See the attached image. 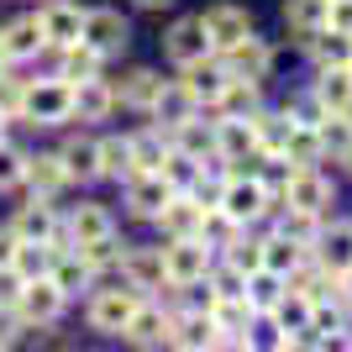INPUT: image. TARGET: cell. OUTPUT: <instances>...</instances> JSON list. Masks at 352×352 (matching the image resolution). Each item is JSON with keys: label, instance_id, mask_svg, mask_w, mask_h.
<instances>
[{"label": "cell", "instance_id": "1", "mask_svg": "<svg viewBox=\"0 0 352 352\" xmlns=\"http://www.w3.org/2000/svg\"><path fill=\"white\" fill-rule=\"evenodd\" d=\"M210 206L226 210L236 226H268V221L284 210V200L268 190L263 179H258V168H252V163H236L232 179H226V184L216 190V200H210Z\"/></svg>", "mask_w": 352, "mask_h": 352}, {"label": "cell", "instance_id": "2", "mask_svg": "<svg viewBox=\"0 0 352 352\" xmlns=\"http://www.w3.org/2000/svg\"><path fill=\"white\" fill-rule=\"evenodd\" d=\"M210 263H216V248L206 236H174V242H163V279H168V289H200Z\"/></svg>", "mask_w": 352, "mask_h": 352}, {"label": "cell", "instance_id": "3", "mask_svg": "<svg viewBox=\"0 0 352 352\" xmlns=\"http://www.w3.org/2000/svg\"><path fill=\"white\" fill-rule=\"evenodd\" d=\"M32 126H69L74 121V85L69 79H27V95H21V116Z\"/></svg>", "mask_w": 352, "mask_h": 352}, {"label": "cell", "instance_id": "4", "mask_svg": "<svg viewBox=\"0 0 352 352\" xmlns=\"http://www.w3.org/2000/svg\"><path fill=\"white\" fill-rule=\"evenodd\" d=\"M279 200H284V206H294V210H316V216H326V210L337 206V179L326 174L321 163H305V168H284Z\"/></svg>", "mask_w": 352, "mask_h": 352}, {"label": "cell", "instance_id": "5", "mask_svg": "<svg viewBox=\"0 0 352 352\" xmlns=\"http://www.w3.org/2000/svg\"><path fill=\"white\" fill-rule=\"evenodd\" d=\"M137 300H142V294L126 289L121 279L116 284H95V289H89V305H85V326L100 331V337H121V326L132 321Z\"/></svg>", "mask_w": 352, "mask_h": 352}, {"label": "cell", "instance_id": "6", "mask_svg": "<svg viewBox=\"0 0 352 352\" xmlns=\"http://www.w3.org/2000/svg\"><path fill=\"white\" fill-rule=\"evenodd\" d=\"M11 226H16V236H21V242H47L53 252H58V248H74V242H69V226H63L58 200H37V195H32L27 206L11 216Z\"/></svg>", "mask_w": 352, "mask_h": 352}, {"label": "cell", "instance_id": "7", "mask_svg": "<svg viewBox=\"0 0 352 352\" xmlns=\"http://www.w3.org/2000/svg\"><path fill=\"white\" fill-rule=\"evenodd\" d=\"M79 37H85V43L95 47L105 63H111V58H121V53L132 47V21H126L121 11H111V6H89Z\"/></svg>", "mask_w": 352, "mask_h": 352}, {"label": "cell", "instance_id": "8", "mask_svg": "<svg viewBox=\"0 0 352 352\" xmlns=\"http://www.w3.org/2000/svg\"><path fill=\"white\" fill-rule=\"evenodd\" d=\"M168 347L174 352H216V321L206 305H168Z\"/></svg>", "mask_w": 352, "mask_h": 352}, {"label": "cell", "instance_id": "9", "mask_svg": "<svg viewBox=\"0 0 352 352\" xmlns=\"http://www.w3.org/2000/svg\"><path fill=\"white\" fill-rule=\"evenodd\" d=\"M63 310H69V294L47 279V274H43V279H27L21 294H16V316L27 321V331H32V326H58Z\"/></svg>", "mask_w": 352, "mask_h": 352}, {"label": "cell", "instance_id": "10", "mask_svg": "<svg viewBox=\"0 0 352 352\" xmlns=\"http://www.w3.org/2000/svg\"><path fill=\"white\" fill-rule=\"evenodd\" d=\"M206 210H210V200H200L195 190H174L168 206L153 216V226H158L163 242H174V236H200L206 232Z\"/></svg>", "mask_w": 352, "mask_h": 352}, {"label": "cell", "instance_id": "11", "mask_svg": "<svg viewBox=\"0 0 352 352\" xmlns=\"http://www.w3.org/2000/svg\"><path fill=\"white\" fill-rule=\"evenodd\" d=\"M121 342H126V347H142V352L168 347V305H163V294H142V300H137L132 321L121 326Z\"/></svg>", "mask_w": 352, "mask_h": 352}, {"label": "cell", "instance_id": "12", "mask_svg": "<svg viewBox=\"0 0 352 352\" xmlns=\"http://www.w3.org/2000/svg\"><path fill=\"white\" fill-rule=\"evenodd\" d=\"M116 279L126 284V289H137V294H163L168 289V279H163V242L158 248H132V242H126Z\"/></svg>", "mask_w": 352, "mask_h": 352}, {"label": "cell", "instance_id": "13", "mask_svg": "<svg viewBox=\"0 0 352 352\" xmlns=\"http://www.w3.org/2000/svg\"><path fill=\"white\" fill-rule=\"evenodd\" d=\"M168 179L153 168V174H126L121 179V206H126V216L132 221H153L163 206H168Z\"/></svg>", "mask_w": 352, "mask_h": 352}, {"label": "cell", "instance_id": "14", "mask_svg": "<svg viewBox=\"0 0 352 352\" xmlns=\"http://www.w3.org/2000/svg\"><path fill=\"white\" fill-rule=\"evenodd\" d=\"M206 53H216V47H210L206 21H200V16H179L174 27L163 32V58L174 63V69H184V63H195V58H206Z\"/></svg>", "mask_w": 352, "mask_h": 352}, {"label": "cell", "instance_id": "15", "mask_svg": "<svg viewBox=\"0 0 352 352\" xmlns=\"http://www.w3.org/2000/svg\"><path fill=\"white\" fill-rule=\"evenodd\" d=\"M116 116V85L105 74H89L74 85V121L79 126H95V121H111Z\"/></svg>", "mask_w": 352, "mask_h": 352}, {"label": "cell", "instance_id": "16", "mask_svg": "<svg viewBox=\"0 0 352 352\" xmlns=\"http://www.w3.org/2000/svg\"><path fill=\"white\" fill-rule=\"evenodd\" d=\"M226 79H232V74H226V63H221V53H206V58H195V63H184V69H179V85L200 100V111H210V105L221 100Z\"/></svg>", "mask_w": 352, "mask_h": 352}, {"label": "cell", "instance_id": "17", "mask_svg": "<svg viewBox=\"0 0 352 352\" xmlns=\"http://www.w3.org/2000/svg\"><path fill=\"white\" fill-rule=\"evenodd\" d=\"M310 252H316L321 268L342 274V268L352 263V216H326L321 232H316V242H310Z\"/></svg>", "mask_w": 352, "mask_h": 352}, {"label": "cell", "instance_id": "18", "mask_svg": "<svg viewBox=\"0 0 352 352\" xmlns=\"http://www.w3.org/2000/svg\"><path fill=\"white\" fill-rule=\"evenodd\" d=\"M221 63H226V74H242V79H268V74H274V47H268V37H258V27H252L242 43H232L221 53Z\"/></svg>", "mask_w": 352, "mask_h": 352}, {"label": "cell", "instance_id": "19", "mask_svg": "<svg viewBox=\"0 0 352 352\" xmlns=\"http://www.w3.org/2000/svg\"><path fill=\"white\" fill-rule=\"evenodd\" d=\"M111 85H116V111H137V116H147V105L158 100V89H163V69L137 63V69H126L121 79H111Z\"/></svg>", "mask_w": 352, "mask_h": 352}, {"label": "cell", "instance_id": "20", "mask_svg": "<svg viewBox=\"0 0 352 352\" xmlns=\"http://www.w3.org/2000/svg\"><path fill=\"white\" fill-rule=\"evenodd\" d=\"M21 184H27L37 200H58L63 190H74L69 168H63L58 153H27V174H21Z\"/></svg>", "mask_w": 352, "mask_h": 352}, {"label": "cell", "instance_id": "21", "mask_svg": "<svg viewBox=\"0 0 352 352\" xmlns=\"http://www.w3.org/2000/svg\"><path fill=\"white\" fill-rule=\"evenodd\" d=\"M200 21H206V37L216 53H226L232 43H242L252 32V11H242V6H232V0H221V6H210V11H200Z\"/></svg>", "mask_w": 352, "mask_h": 352}, {"label": "cell", "instance_id": "22", "mask_svg": "<svg viewBox=\"0 0 352 352\" xmlns=\"http://www.w3.org/2000/svg\"><path fill=\"white\" fill-rule=\"evenodd\" d=\"M37 21H43L47 53H53V47L79 43V27H85V6H74V0H47L43 11H37Z\"/></svg>", "mask_w": 352, "mask_h": 352}, {"label": "cell", "instance_id": "23", "mask_svg": "<svg viewBox=\"0 0 352 352\" xmlns=\"http://www.w3.org/2000/svg\"><path fill=\"white\" fill-rule=\"evenodd\" d=\"M63 226H69L74 248H85V242H95V236L116 232V216H111V206H100V200H79V206L63 216Z\"/></svg>", "mask_w": 352, "mask_h": 352}, {"label": "cell", "instance_id": "24", "mask_svg": "<svg viewBox=\"0 0 352 352\" xmlns=\"http://www.w3.org/2000/svg\"><path fill=\"white\" fill-rule=\"evenodd\" d=\"M58 158H63V168H69L74 184H95V179H100V137L74 132L69 142L58 147Z\"/></svg>", "mask_w": 352, "mask_h": 352}, {"label": "cell", "instance_id": "25", "mask_svg": "<svg viewBox=\"0 0 352 352\" xmlns=\"http://www.w3.org/2000/svg\"><path fill=\"white\" fill-rule=\"evenodd\" d=\"M248 121H252V142H258V163H263V158H279L284 163V142H289L294 121L284 116V111H268V105H258Z\"/></svg>", "mask_w": 352, "mask_h": 352}, {"label": "cell", "instance_id": "26", "mask_svg": "<svg viewBox=\"0 0 352 352\" xmlns=\"http://www.w3.org/2000/svg\"><path fill=\"white\" fill-rule=\"evenodd\" d=\"M47 279L58 284L69 300H74L79 289H95V284H100V279H95V268L85 263V252H79V248H58V252H53V263H47Z\"/></svg>", "mask_w": 352, "mask_h": 352}, {"label": "cell", "instance_id": "27", "mask_svg": "<svg viewBox=\"0 0 352 352\" xmlns=\"http://www.w3.org/2000/svg\"><path fill=\"white\" fill-rule=\"evenodd\" d=\"M310 89H316V100H321L331 116H352V63H337V69H316Z\"/></svg>", "mask_w": 352, "mask_h": 352}, {"label": "cell", "instance_id": "28", "mask_svg": "<svg viewBox=\"0 0 352 352\" xmlns=\"http://www.w3.org/2000/svg\"><path fill=\"white\" fill-rule=\"evenodd\" d=\"M0 43L11 53V63H32L37 53H47V37H43V21L37 16H16L0 27Z\"/></svg>", "mask_w": 352, "mask_h": 352}, {"label": "cell", "instance_id": "29", "mask_svg": "<svg viewBox=\"0 0 352 352\" xmlns=\"http://www.w3.org/2000/svg\"><path fill=\"white\" fill-rule=\"evenodd\" d=\"M195 111H200V100H195V95H190V89H184V85H179V79H163V89H158V100L147 105V116L158 121L163 132H174L179 121H190Z\"/></svg>", "mask_w": 352, "mask_h": 352}, {"label": "cell", "instance_id": "30", "mask_svg": "<svg viewBox=\"0 0 352 352\" xmlns=\"http://www.w3.org/2000/svg\"><path fill=\"white\" fill-rule=\"evenodd\" d=\"M216 153L232 163H258V142H252L248 116H216Z\"/></svg>", "mask_w": 352, "mask_h": 352}, {"label": "cell", "instance_id": "31", "mask_svg": "<svg viewBox=\"0 0 352 352\" xmlns=\"http://www.w3.org/2000/svg\"><path fill=\"white\" fill-rule=\"evenodd\" d=\"M300 47H305V58L316 63V69H337V63H352V32H337V27L310 32Z\"/></svg>", "mask_w": 352, "mask_h": 352}, {"label": "cell", "instance_id": "32", "mask_svg": "<svg viewBox=\"0 0 352 352\" xmlns=\"http://www.w3.org/2000/svg\"><path fill=\"white\" fill-rule=\"evenodd\" d=\"M53 74L69 79V85H79V79H89V74H105V58L79 37V43H69V47H53Z\"/></svg>", "mask_w": 352, "mask_h": 352}, {"label": "cell", "instance_id": "33", "mask_svg": "<svg viewBox=\"0 0 352 352\" xmlns=\"http://www.w3.org/2000/svg\"><path fill=\"white\" fill-rule=\"evenodd\" d=\"M168 142H174L179 153H190V158L216 153V116H210V111H195L190 121H179L174 132H168Z\"/></svg>", "mask_w": 352, "mask_h": 352}, {"label": "cell", "instance_id": "34", "mask_svg": "<svg viewBox=\"0 0 352 352\" xmlns=\"http://www.w3.org/2000/svg\"><path fill=\"white\" fill-rule=\"evenodd\" d=\"M258 105H263V79H242V74H232L226 89H221V100L210 105V116H252Z\"/></svg>", "mask_w": 352, "mask_h": 352}, {"label": "cell", "instance_id": "35", "mask_svg": "<svg viewBox=\"0 0 352 352\" xmlns=\"http://www.w3.org/2000/svg\"><path fill=\"white\" fill-rule=\"evenodd\" d=\"M126 147H132V174H153V168L168 158V132L153 121L142 132H126Z\"/></svg>", "mask_w": 352, "mask_h": 352}, {"label": "cell", "instance_id": "36", "mask_svg": "<svg viewBox=\"0 0 352 352\" xmlns=\"http://www.w3.org/2000/svg\"><path fill=\"white\" fill-rule=\"evenodd\" d=\"M252 232H258V242H263V268H274V274H289L294 263H300V258H305L310 248H300V242H294V236H284V232H274V226H252Z\"/></svg>", "mask_w": 352, "mask_h": 352}, {"label": "cell", "instance_id": "37", "mask_svg": "<svg viewBox=\"0 0 352 352\" xmlns=\"http://www.w3.org/2000/svg\"><path fill=\"white\" fill-rule=\"evenodd\" d=\"M326 11H331V0H284V27H289V37L305 43L310 32H321Z\"/></svg>", "mask_w": 352, "mask_h": 352}, {"label": "cell", "instance_id": "38", "mask_svg": "<svg viewBox=\"0 0 352 352\" xmlns=\"http://www.w3.org/2000/svg\"><path fill=\"white\" fill-rule=\"evenodd\" d=\"M216 258H221L226 268H236V274H252V268H263V242H258V232L248 226V232L236 236V242H226Z\"/></svg>", "mask_w": 352, "mask_h": 352}, {"label": "cell", "instance_id": "39", "mask_svg": "<svg viewBox=\"0 0 352 352\" xmlns=\"http://www.w3.org/2000/svg\"><path fill=\"white\" fill-rule=\"evenodd\" d=\"M121 248H126V242H121V232H111V236H95V242H85V263L95 268V279H111V274H116L121 268Z\"/></svg>", "mask_w": 352, "mask_h": 352}, {"label": "cell", "instance_id": "40", "mask_svg": "<svg viewBox=\"0 0 352 352\" xmlns=\"http://www.w3.org/2000/svg\"><path fill=\"white\" fill-rule=\"evenodd\" d=\"M284 163H289V168H305V163H326V153H321V132H316V126H289V142H284Z\"/></svg>", "mask_w": 352, "mask_h": 352}, {"label": "cell", "instance_id": "41", "mask_svg": "<svg viewBox=\"0 0 352 352\" xmlns=\"http://www.w3.org/2000/svg\"><path fill=\"white\" fill-rule=\"evenodd\" d=\"M242 294H248V305L258 310V316H268V310H274V300L284 294V279L274 274V268H252V274H248V289H242Z\"/></svg>", "mask_w": 352, "mask_h": 352}, {"label": "cell", "instance_id": "42", "mask_svg": "<svg viewBox=\"0 0 352 352\" xmlns=\"http://www.w3.org/2000/svg\"><path fill=\"white\" fill-rule=\"evenodd\" d=\"M158 174L168 179V190H195V184H200V158H190V153H179V147L168 142V158L158 163Z\"/></svg>", "mask_w": 352, "mask_h": 352}, {"label": "cell", "instance_id": "43", "mask_svg": "<svg viewBox=\"0 0 352 352\" xmlns=\"http://www.w3.org/2000/svg\"><path fill=\"white\" fill-rule=\"evenodd\" d=\"M321 153H326V163H342L352 153V116H326L321 126Z\"/></svg>", "mask_w": 352, "mask_h": 352}, {"label": "cell", "instance_id": "44", "mask_svg": "<svg viewBox=\"0 0 352 352\" xmlns=\"http://www.w3.org/2000/svg\"><path fill=\"white\" fill-rule=\"evenodd\" d=\"M279 111H284V116L294 121V126H321V121L331 116V111H326V105L316 100V89H310V85L300 89V95H289V100H284Z\"/></svg>", "mask_w": 352, "mask_h": 352}, {"label": "cell", "instance_id": "45", "mask_svg": "<svg viewBox=\"0 0 352 352\" xmlns=\"http://www.w3.org/2000/svg\"><path fill=\"white\" fill-rule=\"evenodd\" d=\"M132 174V147H126V137H100V179H126Z\"/></svg>", "mask_w": 352, "mask_h": 352}, {"label": "cell", "instance_id": "46", "mask_svg": "<svg viewBox=\"0 0 352 352\" xmlns=\"http://www.w3.org/2000/svg\"><path fill=\"white\" fill-rule=\"evenodd\" d=\"M47 263H53V248H47V242H16L11 268L21 274V279H43V274H47Z\"/></svg>", "mask_w": 352, "mask_h": 352}, {"label": "cell", "instance_id": "47", "mask_svg": "<svg viewBox=\"0 0 352 352\" xmlns=\"http://www.w3.org/2000/svg\"><path fill=\"white\" fill-rule=\"evenodd\" d=\"M21 174H27V153L0 137V190H21Z\"/></svg>", "mask_w": 352, "mask_h": 352}, {"label": "cell", "instance_id": "48", "mask_svg": "<svg viewBox=\"0 0 352 352\" xmlns=\"http://www.w3.org/2000/svg\"><path fill=\"white\" fill-rule=\"evenodd\" d=\"M21 331H27V321L16 316V305H0V347H16Z\"/></svg>", "mask_w": 352, "mask_h": 352}, {"label": "cell", "instance_id": "49", "mask_svg": "<svg viewBox=\"0 0 352 352\" xmlns=\"http://www.w3.org/2000/svg\"><path fill=\"white\" fill-rule=\"evenodd\" d=\"M21 284H27V279H21V274H16L11 263H0V305H16V294H21Z\"/></svg>", "mask_w": 352, "mask_h": 352}, {"label": "cell", "instance_id": "50", "mask_svg": "<svg viewBox=\"0 0 352 352\" xmlns=\"http://www.w3.org/2000/svg\"><path fill=\"white\" fill-rule=\"evenodd\" d=\"M326 27L352 32V0H331V11H326Z\"/></svg>", "mask_w": 352, "mask_h": 352}, {"label": "cell", "instance_id": "51", "mask_svg": "<svg viewBox=\"0 0 352 352\" xmlns=\"http://www.w3.org/2000/svg\"><path fill=\"white\" fill-rule=\"evenodd\" d=\"M16 242H21V236H16V226L6 221V226H0V263H11V258H16Z\"/></svg>", "mask_w": 352, "mask_h": 352}, {"label": "cell", "instance_id": "52", "mask_svg": "<svg viewBox=\"0 0 352 352\" xmlns=\"http://www.w3.org/2000/svg\"><path fill=\"white\" fill-rule=\"evenodd\" d=\"M137 11H168V6H174V0H132Z\"/></svg>", "mask_w": 352, "mask_h": 352}, {"label": "cell", "instance_id": "53", "mask_svg": "<svg viewBox=\"0 0 352 352\" xmlns=\"http://www.w3.org/2000/svg\"><path fill=\"white\" fill-rule=\"evenodd\" d=\"M337 279H342V289H347V300H352V263H347V268H342Z\"/></svg>", "mask_w": 352, "mask_h": 352}, {"label": "cell", "instance_id": "54", "mask_svg": "<svg viewBox=\"0 0 352 352\" xmlns=\"http://www.w3.org/2000/svg\"><path fill=\"white\" fill-rule=\"evenodd\" d=\"M6 69H16V63H11V53H6V43H0V74Z\"/></svg>", "mask_w": 352, "mask_h": 352}, {"label": "cell", "instance_id": "55", "mask_svg": "<svg viewBox=\"0 0 352 352\" xmlns=\"http://www.w3.org/2000/svg\"><path fill=\"white\" fill-rule=\"evenodd\" d=\"M6 126H11V116H6V111H0V137H6Z\"/></svg>", "mask_w": 352, "mask_h": 352}]
</instances>
